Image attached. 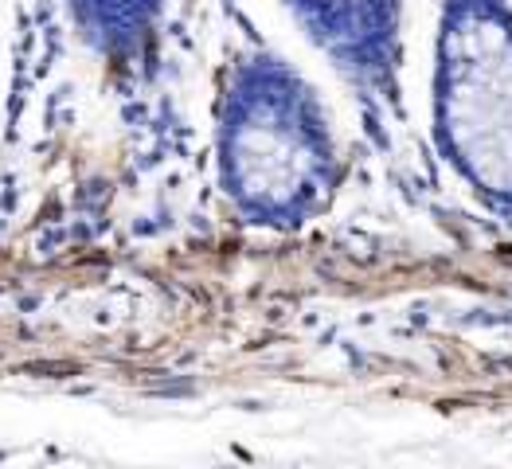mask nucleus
I'll use <instances>...</instances> for the list:
<instances>
[{
	"instance_id": "f03ea898",
	"label": "nucleus",
	"mask_w": 512,
	"mask_h": 469,
	"mask_svg": "<svg viewBox=\"0 0 512 469\" xmlns=\"http://www.w3.org/2000/svg\"><path fill=\"white\" fill-rule=\"evenodd\" d=\"M430 106L442 161L489 212L512 219L509 0H442Z\"/></svg>"
},
{
	"instance_id": "20e7f679",
	"label": "nucleus",
	"mask_w": 512,
	"mask_h": 469,
	"mask_svg": "<svg viewBox=\"0 0 512 469\" xmlns=\"http://www.w3.org/2000/svg\"><path fill=\"white\" fill-rule=\"evenodd\" d=\"M79 40L118 75L149 63L172 0H63Z\"/></svg>"
},
{
	"instance_id": "f257e3e1",
	"label": "nucleus",
	"mask_w": 512,
	"mask_h": 469,
	"mask_svg": "<svg viewBox=\"0 0 512 469\" xmlns=\"http://www.w3.org/2000/svg\"><path fill=\"white\" fill-rule=\"evenodd\" d=\"M215 180L239 223L290 235L333 208L341 149L321 94L278 51H243L215 102Z\"/></svg>"
},
{
	"instance_id": "7ed1b4c3",
	"label": "nucleus",
	"mask_w": 512,
	"mask_h": 469,
	"mask_svg": "<svg viewBox=\"0 0 512 469\" xmlns=\"http://www.w3.org/2000/svg\"><path fill=\"white\" fill-rule=\"evenodd\" d=\"M372 114L399 110L403 0H282Z\"/></svg>"
}]
</instances>
